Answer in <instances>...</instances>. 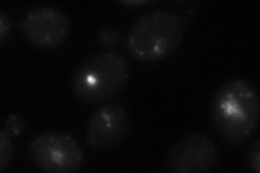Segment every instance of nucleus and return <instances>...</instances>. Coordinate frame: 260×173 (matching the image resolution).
I'll return each mask as SVG.
<instances>
[{
	"label": "nucleus",
	"mask_w": 260,
	"mask_h": 173,
	"mask_svg": "<svg viewBox=\"0 0 260 173\" xmlns=\"http://www.w3.org/2000/svg\"><path fill=\"white\" fill-rule=\"evenodd\" d=\"M126 6H137V5H142L144 4V2H127V3H123Z\"/></svg>",
	"instance_id": "nucleus-13"
},
{
	"label": "nucleus",
	"mask_w": 260,
	"mask_h": 173,
	"mask_svg": "<svg viewBox=\"0 0 260 173\" xmlns=\"http://www.w3.org/2000/svg\"><path fill=\"white\" fill-rule=\"evenodd\" d=\"M11 28V23L8 15L6 14V12L4 10L0 11V40L2 43H4L6 37L9 34Z\"/></svg>",
	"instance_id": "nucleus-12"
},
{
	"label": "nucleus",
	"mask_w": 260,
	"mask_h": 173,
	"mask_svg": "<svg viewBox=\"0 0 260 173\" xmlns=\"http://www.w3.org/2000/svg\"><path fill=\"white\" fill-rule=\"evenodd\" d=\"M19 27L26 39L39 48H56L68 39L71 32L70 19L53 7L31 9L21 20Z\"/></svg>",
	"instance_id": "nucleus-6"
},
{
	"label": "nucleus",
	"mask_w": 260,
	"mask_h": 173,
	"mask_svg": "<svg viewBox=\"0 0 260 173\" xmlns=\"http://www.w3.org/2000/svg\"><path fill=\"white\" fill-rule=\"evenodd\" d=\"M129 75V62L124 55L101 52L88 57L76 68L72 88L80 100L99 103L121 91Z\"/></svg>",
	"instance_id": "nucleus-3"
},
{
	"label": "nucleus",
	"mask_w": 260,
	"mask_h": 173,
	"mask_svg": "<svg viewBox=\"0 0 260 173\" xmlns=\"http://www.w3.org/2000/svg\"><path fill=\"white\" fill-rule=\"evenodd\" d=\"M210 116L218 133L226 142H246L259 123L260 100L256 87L242 78L225 81L214 94Z\"/></svg>",
	"instance_id": "nucleus-1"
},
{
	"label": "nucleus",
	"mask_w": 260,
	"mask_h": 173,
	"mask_svg": "<svg viewBox=\"0 0 260 173\" xmlns=\"http://www.w3.org/2000/svg\"><path fill=\"white\" fill-rule=\"evenodd\" d=\"M247 162L251 170L260 172V139H255L251 142L247 153Z\"/></svg>",
	"instance_id": "nucleus-9"
},
{
	"label": "nucleus",
	"mask_w": 260,
	"mask_h": 173,
	"mask_svg": "<svg viewBox=\"0 0 260 173\" xmlns=\"http://www.w3.org/2000/svg\"><path fill=\"white\" fill-rule=\"evenodd\" d=\"M24 127H25V120L22 117L18 116V115H12L9 118H8L6 122V131L12 136L20 134Z\"/></svg>",
	"instance_id": "nucleus-11"
},
{
	"label": "nucleus",
	"mask_w": 260,
	"mask_h": 173,
	"mask_svg": "<svg viewBox=\"0 0 260 173\" xmlns=\"http://www.w3.org/2000/svg\"><path fill=\"white\" fill-rule=\"evenodd\" d=\"M100 40L104 46L110 47V48H114L119 44L120 35L115 28L107 27L100 32Z\"/></svg>",
	"instance_id": "nucleus-10"
},
{
	"label": "nucleus",
	"mask_w": 260,
	"mask_h": 173,
	"mask_svg": "<svg viewBox=\"0 0 260 173\" xmlns=\"http://www.w3.org/2000/svg\"><path fill=\"white\" fill-rule=\"evenodd\" d=\"M28 156L34 167L44 173H74L85 162V152L70 134L46 132L32 140Z\"/></svg>",
	"instance_id": "nucleus-4"
},
{
	"label": "nucleus",
	"mask_w": 260,
	"mask_h": 173,
	"mask_svg": "<svg viewBox=\"0 0 260 173\" xmlns=\"http://www.w3.org/2000/svg\"><path fill=\"white\" fill-rule=\"evenodd\" d=\"M184 37V23L180 15L169 11L144 14L130 28L127 48L136 59L154 62L175 52Z\"/></svg>",
	"instance_id": "nucleus-2"
},
{
	"label": "nucleus",
	"mask_w": 260,
	"mask_h": 173,
	"mask_svg": "<svg viewBox=\"0 0 260 173\" xmlns=\"http://www.w3.org/2000/svg\"><path fill=\"white\" fill-rule=\"evenodd\" d=\"M11 134L4 129L0 131V172H5L9 167L13 155V143Z\"/></svg>",
	"instance_id": "nucleus-8"
},
{
	"label": "nucleus",
	"mask_w": 260,
	"mask_h": 173,
	"mask_svg": "<svg viewBox=\"0 0 260 173\" xmlns=\"http://www.w3.org/2000/svg\"><path fill=\"white\" fill-rule=\"evenodd\" d=\"M129 129L125 107L117 103L104 104L93 112L89 120L87 143L95 151L111 150L125 141Z\"/></svg>",
	"instance_id": "nucleus-7"
},
{
	"label": "nucleus",
	"mask_w": 260,
	"mask_h": 173,
	"mask_svg": "<svg viewBox=\"0 0 260 173\" xmlns=\"http://www.w3.org/2000/svg\"><path fill=\"white\" fill-rule=\"evenodd\" d=\"M217 160L214 142L207 135L191 133L180 137L170 147L165 163L172 173H205L216 166Z\"/></svg>",
	"instance_id": "nucleus-5"
}]
</instances>
